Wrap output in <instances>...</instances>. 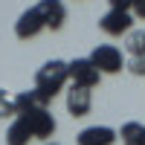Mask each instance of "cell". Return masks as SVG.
I'll return each instance as SVG.
<instances>
[{
	"label": "cell",
	"mask_w": 145,
	"mask_h": 145,
	"mask_svg": "<svg viewBox=\"0 0 145 145\" xmlns=\"http://www.w3.org/2000/svg\"><path fill=\"white\" fill-rule=\"evenodd\" d=\"M102 78V72L90 64V58H72L70 61V81L72 84H81V87H96Z\"/></svg>",
	"instance_id": "52a82bcc"
},
{
	"label": "cell",
	"mask_w": 145,
	"mask_h": 145,
	"mask_svg": "<svg viewBox=\"0 0 145 145\" xmlns=\"http://www.w3.org/2000/svg\"><path fill=\"white\" fill-rule=\"evenodd\" d=\"M107 3H110V9H119V12H131L134 0H107Z\"/></svg>",
	"instance_id": "2e32d148"
},
{
	"label": "cell",
	"mask_w": 145,
	"mask_h": 145,
	"mask_svg": "<svg viewBox=\"0 0 145 145\" xmlns=\"http://www.w3.org/2000/svg\"><path fill=\"white\" fill-rule=\"evenodd\" d=\"M0 116H18V107H15V96H9L6 90H0Z\"/></svg>",
	"instance_id": "4fadbf2b"
},
{
	"label": "cell",
	"mask_w": 145,
	"mask_h": 145,
	"mask_svg": "<svg viewBox=\"0 0 145 145\" xmlns=\"http://www.w3.org/2000/svg\"><path fill=\"white\" fill-rule=\"evenodd\" d=\"M41 145H61V142H41Z\"/></svg>",
	"instance_id": "e0dca14e"
},
{
	"label": "cell",
	"mask_w": 145,
	"mask_h": 145,
	"mask_svg": "<svg viewBox=\"0 0 145 145\" xmlns=\"http://www.w3.org/2000/svg\"><path fill=\"white\" fill-rule=\"evenodd\" d=\"M122 145H145V125L142 122H125L119 128Z\"/></svg>",
	"instance_id": "8fae6325"
},
{
	"label": "cell",
	"mask_w": 145,
	"mask_h": 145,
	"mask_svg": "<svg viewBox=\"0 0 145 145\" xmlns=\"http://www.w3.org/2000/svg\"><path fill=\"white\" fill-rule=\"evenodd\" d=\"M125 50H128L131 58H145V29H131L128 32Z\"/></svg>",
	"instance_id": "7c38bea8"
},
{
	"label": "cell",
	"mask_w": 145,
	"mask_h": 145,
	"mask_svg": "<svg viewBox=\"0 0 145 145\" xmlns=\"http://www.w3.org/2000/svg\"><path fill=\"white\" fill-rule=\"evenodd\" d=\"M44 29H46V23H44L41 12L35 9V6L23 9V12H20V18L15 20V35H18L20 41H29V38H35L38 32H44Z\"/></svg>",
	"instance_id": "5b68a950"
},
{
	"label": "cell",
	"mask_w": 145,
	"mask_h": 145,
	"mask_svg": "<svg viewBox=\"0 0 145 145\" xmlns=\"http://www.w3.org/2000/svg\"><path fill=\"white\" fill-rule=\"evenodd\" d=\"M67 81H70V61H61V58L44 61L35 72V90L44 93L46 99H55L67 87Z\"/></svg>",
	"instance_id": "6da1fadb"
},
{
	"label": "cell",
	"mask_w": 145,
	"mask_h": 145,
	"mask_svg": "<svg viewBox=\"0 0 145 145\" xmlns=\"http://www.w3.org/2000/svg\"><path fill=\"white\" fill-rule=\"evenodd\" d=\"M20 119L26 122L32 139H41V142H50V137L55 134V116L46 110V107H41V110H29V113H20Z\"/></svg>",
	"instance_id": "3957f363"
},
{
	"label": "cell",
	"mask_w": 145,
	"mask_h": 145,
	"mask_svg": "<svg viewBox=\"0 0 145 145\" xmlns=\"http://www.w3.org/2000/svg\"><path fill=\"white\" fill-rule=\"evenodd\" d=\"M35 9L41 12L46 29L55 32V29L64 26V20H67V6L61 3V0H38V3H35Z\"/></svg>",
	"instance_id": "ba28073f"
},
{
	"label": "cell",
	"mask_w": 145,
	"mask_h": 145,
	"mask_svg": "<svg viewBox=\"0 0 145 145\" xmlns=\"http://www.w3.org/2000/svg\"><path fill=\"white\" fill-rule=\"evenodd\" d=\"M29 139H32V134H29L26 122H23L20 116H15L9 131H6V145H29Z\"/></svg>",
	"instance_id": "30bf717a"
},
{
	"label": "cell",
	"mask_w": 145,
	"mask_h": 145,
	"mask_svg": "<svg viewBox=\"0 0 145 145\" xmlns=\"http://www.w3.org/2000/svg\"><path fill=\"white\" fill-rule=\"evenodd\" d=\"M125 70H131L134 76H145V58H128Z\"/></svg>",
	"instance_id": "5bb4252c"
},
{
	"label": "cell",
	"mask_w": 145,
	"mask_h": 145,
	"mask_svg": "<svg viewBox=\"0 0 145 145\" xmlns=\"http://www.w3.org/2000/svg\"><path fill=\"white\" fill-rule=\"evenodd\" d=\"M119 139V131L107 128V125H90L78 134V145H113Z\"/></svg>",
	"instance_id": "9c48e42d"
},
{
	"label": "cell",
	"mask_w": 145,
	"mask_h": 145,
	"mask_svg": "<svg viewBox=\"0 0 145 145\" xmlns=\"http://www.w3.org/2000/svg\"><path fill=\"white\" fill-rule=\"evenodd\" d=\"M131 15L145 20V0H134V6H131Z\"/></svg>",
	"instance_id": "9a60e30c"
},
{
	"label": "cell",
	"mask_w": 145,
	"mask_h": 145,
	"mask_svg": "<svg viewBox=\"0 0 145 145\" xmlns=\"http://www.w3.org/2000/svg\"><path fill=\"white\" fill-rule=\"evenodd\" d=\"M87 58H90V64L99 70V72H107V76H113V72H122V70H125L122 50H119V46H113V44H99Z\"/></svg>",
	"instance_id": "7a4b0ae2"
},
{
	"label": "cell",
	"mask_w": 145,
	"mask_h": 145,
	"mask_svg": "<svg viewBox=\"0 0 145 145\" xmlns=\"http://www.w3.org/2000/svg\"><path fill=\"white\" fill-rule=\"evenodd\" d=\"M90 107H93V93H90V87L70 84V90H67V113H70L72 119H81V116L90 113Z\"/></svg>",
	"instance_id": "8992f818"
},
{
	"label": "cell",
	"mask_w": 145,
	"mask_h": 145,
	"mask_svg": "<svg viewBox=\"0 0 145 145\" xmlns=\"http://www.w3.org/2000/svg\"><path fill=\"white\" fill-rule=\"evenodd\" d=\"M99 29L105 35H128L134 29V15L131 12H119V9H107L105 15L99 18Z\"/></svg>",
	"instance_id": "277c9868"
}]
</instances>
